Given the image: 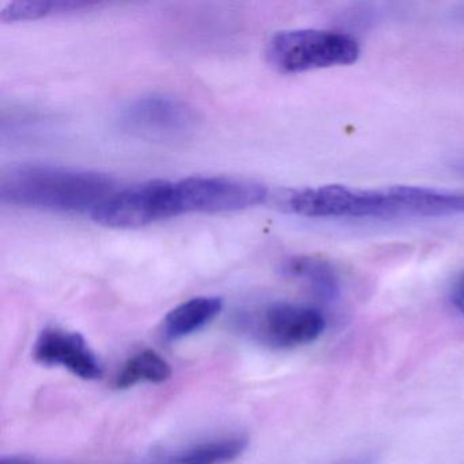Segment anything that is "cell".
Masks as SVG:
<instances>
[{
  "instance_id": "1",
  "label": "cell",
  "mask_w": 464,
  "mask_h": 464,
  "mask_svg": "<svg viewBox=\"0 0 464 464\" xmlns=\"http://www.w3.org/2000/svg\"><path fill=\"white\" fill-rule=\"evenodd\" d=\"M286 208L306 218H430L464 214V192L414 186L360 189L330 184L292 192Z\"/></svg>"
},
{
  "instance_id": "2",
  "label": "cell",
  "mask_w": 464,
  "mask_h": 464,
  "mask_svg": "<svg viewBox=\"0 0 464 464\" xmlns=\"http://www.w3.org/2000/svg\"><path fill=\"white\" fill-rule=\"evenodd\" d=\"M115 191L108 176L56 165H15L0 178L2 202L53 213L92 214Z\"/></svg>"
},
{
  "instance_id": "3",
  "label": "cell",
  "mask_w": 464,
  "mask_h": 464,
  "mask_svg": "<svg viewBox=\"0 0 464 464\" xmlns=\"http://www.w3.org/2000/svg\"><path fill=\"white\" fill-rule=\"evenodd\" d=\"M360 55V43L354 37L324 29L278 32L266 48L268 63L282 74L349 66Z\"/></svg>"
},
{
  "instance_id": "4",
  "label": "cell",
  "mask_w": 464,
  "mask_h": 464,
  "mask_svg": "<svg viewBox=\"0 0 464 464\" xmlns=\"http://www.w3.org/2000/svg\"><path fill=\"white\" fill-rule=\"evenodd\" d=\"M91 216L97 224L116 229H135L178 217L175 181L149 180L116 189Z\"/></svg>"
},
{
  "instance_id": "5",
  "label": "cell",
  "mask_w": 464,
  "mask_h": 464,
  "mask_svg": "<svg viewBox=\"0 0 464 464\" xmlns=\"http://www.w3.org/2000/svg\"><path fill=\"white\" fill-rule=\"evenodd\" d=\"M179 216L189 213H227L265 202L263 184L225 176H192L175 181Z\"/></svg>"
},
{
  "instance_id": "6",
  "label": "cell",
  "mask_w": 464,
  "mask_h": 464,
  "mask_svg": "<svg viewBox=\"0 0 464 464\" xmlns=\"http://www.w3.org/2000/svg\"><path fill=\"white\" fill-rule=\"evenodd\" d=\"M246 333L271 349L290 350L314 343L325 330V317L314 306L273 303L244 322Z\"/></svg>"
},
{
  "instance_id": "7",
  "label": "cell",
  "mask_w": 464,
  "mask_h": 464,
  "mask_svg": "<svg viewBox=\"0 0 464 464\" xmlns=\"http://www.w3.org/2000/svg\"><path fill=\"white\" fill-rule=\"evenodd\" d=\"M124 130L150 140L186 138L197 126V115L180 100L167 96L140 97L130 102L121 116Z\"/></svg>"
},
{
  "instance_id": "8",
  "label": "cell",
  "mask_w": 464,
  "mask_h": 464,
  "mask_svg": "<svg viewBox=\"0 0 464 464\" xmlns=\"http://www.w3.org/2000/svg\"><path fill=\"white\" fill-rule=\"evenodd\" d=\"M34 357L45 366H59L83 380L102 379V365L85 338L75 331L47 327L34 343Z\"/></svg>"
},
{
  "instance_id": "9",
  "label": "cell",
  "mask_w": 464,
  "mask_h": 464,
  "mask_svg": "<svg viewBox=\"0 0 464 464\" xmlns=\"http://www.w3.org/2000/svg\"><path fill=\"white\" fill-rule=\"evenodd\" d=\"M285 276L301 282L317 300L335 303L341 297V279L334 266L314 256H295L284 265Z\"/></svg>"
},
{
  "instance_id": "10",
  "label": "cell",
  "mask_w": 464,
  "mask_h": 464,
  "mask_svg": "<svg viewBox=\"0 0 464 464\" xmlns=\"http://www.w3.org/2000/svg\"><path fill=\"white\" fill-rule=\"evenodd\" d=\"M224 308V301L219 297L191 298L173 308L162 322V334L168 341H179L202 330L213 322Z\"/></svg>"
},
{
  "instance_id": "11",
  "label": "cell",
  "mask_w": 464,
  "mask_h": 464,
  "mask_svg": "<svg viewBox=\"0 0 464 464\" xmlns=\"http://www.w3.org/2000/svg\"><path fill=\"white\" fill-rule=\"evenodd\" d=\"M248 447L246 436H227L192 445L156 464H225L236 460Z\"/></svg>"
},
{
  "instance_id": "12",
  "label": "cell",
  "mask_w": 464,
  "mask_h": 464,
  "mask_svg": "<svg viewBox=\"0 0 464 464\" xmlns=\"http://www.w3.org/2000/svg\"><path fill=\"white\" fill-rule=\"evenodd\" d=\"M172 376V368L164 357L154 350H143L138 354L132 355L115 380V387L118 390H127L140 382H167Z\"/></svg>"
},
{
  "instance_id": "13",
  "label": "cell",
  "mask_w": 464,
  "mask_h": 464,
  "mask_svg": "<svg viewBox=\"0 0 464 464\" xmlns=\"http://www.w3.org/2000/svg\"><path fill=\"white\" fill-rule=\"evenodd\" d=\"M97 4L89 2H64V0H29V2H14L4 7L0 13V20L4 23H21V21L39 20V18L51 17V15L72 14L93 9Z\"/></svg>"
},
{
  "instance_id": "14",
  "label": "cell",
  "mask_w": 464,
  "mask_h": 464,
  "mask_svg": "<svg viewBox=\"0 0 464 464\" xmlns=\"http://www.w3.org/2000/svg\"><path fill=\"white\" fill-rule=\"evenodd\" d=\"M450 297L453 306L464 314V271L453 282Z\"/></svg>"
},
{
  "instance_id": "15",
  "label": "cell",
  "mask_w": 464,
  "mask_h": 464,
  "mask_svg": "<svg viewBox=\"0 0 464 464\" xmlns=\"http://www.w3.org/2000/svg\"><path fill=\"white\" fill-rule=\"evenodd\" d=\"M373 455H360L355 458L344 459V460L338 461L335 464H373Z\"/></svg>"
},
{
  "instance_id": "16",
  "label": "cell",
  "mask_w": 464,
  "mask_h": 464,
  "mask_svg": "<svg viewBox=\"0 0 464 464\" xmlns=\"http://www.w3.org/2000/svg\"><path fill=\"white\" fill-rule=\"evenodd\" d=\"M460 170L461 172H464V162H461L460 164Z\"/></svg>"
},
{
  "instance_id": "17",
  "label": "cell",
  "mask_w": 464,
  "mask_h": 464,
  "mask_svg": "<svg viewBox=\"0 0 464 464\" xmlns=\"http://www.w3.org/2000/svg\"><path fill=\"white\" fill-rule=\"evenodd\" d=\"M28 464H34V463H31V461H29V463H28Z\"/></svg>"
}]
</instances>
